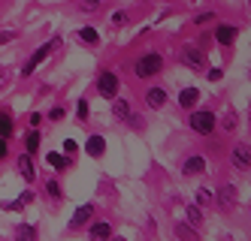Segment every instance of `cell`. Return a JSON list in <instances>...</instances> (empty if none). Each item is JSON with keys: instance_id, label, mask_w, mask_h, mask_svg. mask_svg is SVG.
I'll return each instance as SVG.
<instances>
[{"instance_id": "33", "label": "cell", "mask_w": 251, "mask_h": 241, "mask_svg": "<svg viewBox=\"0 0 251 241\" xmlns=\"http://www.w3.org/2000/svg\"><path fill=\"white\" fill-rule=\"evenodd\" d=\"M9 154V145H6V139H0V160H3Z\"/></svg>"}, {"instance_id": "15", "label": "cell", "mask_w": 251, "mask_h": 241, "mask_svg": "<svg viewBox=\"0 0 251 241\" xmlns=\"http://www.w3.org/2000/svg\"><path fill=\"white\" fill-rule=\"evenodd\" d=\"M112 238V226L109 223H94L91 226V241H109Z\"/></svg>"}, {"instance_id": "9", "label": "cell", "mask_w": 251, "mask_h": 241, "mask_svg": "<svg viewBox=\"0 0 251 241\" xmlns=\"http://www.w3.org/2000/svg\"><path fill=\"white\" fill-rule=\"evenodd\" d=\"M146 103H149L151 109H160V106L167 103V90H164V88H149V90H146Z\"/></svg>"}, {"instance_id": "7", "label": "cell", "mask_w": 251, "mask_h": 241, "mask_svg": "<svg viewBox=\"0 0 251 241\" xmlns=\"http://www.w3.org/2000/svg\"><path fill=\"white\" fill-rule=\"evenodd\" d=\"M91 217H94V205H79V208H76V214H73V220H70V226L79 229V226H85Z\"/></svg>"}, {"instance_id": "10", "label": "cell", "mask_w": 251, "mask_h": 241, "mask_svg": "<svg viewBox=\"0 0 251 241\" xmlns=\"http://www.w3.org/2000/svg\"><path fill=\"white\" fill-rule=\"evenodd\" d=\"M215 40H218L221 45H230L233 40H236V27H233V24H218V30H215Z\"/></svg>"}, {"instance_id": "8", "label": "cell", "mask_w": 251, "mask_h": 241, "mask_svg": "<svg viewBox=\"0 0 251 241\" xmlns=\"http://www.w3.org/2000/svg\"><path fill=\"white\" fill-rule=\"evenodd\" d=\"M19 175H22L25 181H33V178H37V169H33L30 154H22V157H19Z\"/></svg>"}, {"instance_id": "13", "label": "cell", "mask_w": 251, "mask_h": 241, "mask_svg": "<svg viewBox=\"0 0 251 241\" xmlns=\"http://www.w3.org/2000/svg\"><path fill=\"white\" fill-rule=\"evenodd\" d=\"M197 100H200V90H197V88H185L182 94H178V106H182V109H194Z\"/></svg>"}, {"instance_id": "24", "label": "cell", "mask_w": 251, "mask_h": 241, "mask_svg": "<svg viewBox=\"0 0 251 241\" xmlns=\"http://www.w3.org/2000/svg\"><path fill=\"white\" fill-rule=\"evenodd\" d=\"M25 148H27V154L40 148V133H37V130H33V133H27V139H25Z\"/></svg>"}, {"instance_id": "28", "label": "cell", "mask_w": 251, "mask_h": 241, "mask_svg": "<svg viewBox=\"0 0 251 241\" xmlns=\"http://www.w3.org/2000/svg\"><path fill=\"white\" fill-rule=\"evenodd\" d=\"M76 148H79V145H76L73 139H67V142H64V154H76Z\"/></svg>"}, {"instance_id": "19", "label": "cell", "mask_w": 251, "mask_h": 241, "mask_svg": "<svg viewBox=\"0 0 251 241\" xmlns=\"http://www.w3.org/2000/svg\"><path fill=\"white\" fill-rule=\"evenodd\" d=\"M176 235L182 238V241H197V229L188 226V223H176Z\"/></svg>"}, {"instance_id": "18", "label": "cell", "mask_w": 251, "mask_h": 241, "mask_svg": "<svg viewBox=\"0 0 251 241\" xmlns=\"http://www.w3.org/2000/svg\"><path fill=\"white\" fill-rule=\"evenodd\" d=\"M46 160H49L51 169H67V166H70V157H67V154H58V151H51Z\"/></svg>"}, {"instance_id": "31", "label": "cell", "mask_w": 251, "mask_h": 241, "mask_svg": "<svg viewBox=\"0 0 251 241\" xmlns=\"http://www.w3.org/2000/svg\"><path fill=\"white\" fill-rule=\"evenodd\" d=\"M206 22H215V12H203L200 18H197V24H206Z\"/></svg>"}, {"instance_id": "26", "label": "cell", "mask_w": 251, "mask_h": 241, "mask_svg": "<svg viewBox=\"0 0 251 241\" xmlns=\"http://www.w3.org/2000/svg\"><path fill=\"white\" fill-rule=\"evenodd\" d=\"M221 127H224V130H233V127H236V115H233V109H227V112H224Z\"/></svg>"}, {"instance_id": "5", "label": "cell", "mask_w": 251, "mask_h": 241, "mask_svg": "<svg viewBox=\"0 0 251 241\" xmlns=\"http://www.w3.org/2000/svg\"><path fill=\"white\" fill-rule=\"evenodd\" d=\"M97 90H100V97L112 100V97L118 94V79H115V72H100V79H97Z\"/></svg>"}, {"instance_id": "25", "label": "cell", "mask_w": 251, "mask_h": 241, "mask_svg": "<svg viewBox=\"0 0 251 241\" xmlns=\"http://www.w3.org/2000/svg\"><path fill=\"white\" fill-rule=\"evenodd\" d=\"M79 40H85V43H97L100 36H97L94 27H82V30H79Z\"/></svg>"}, {"instance_id": "12", "label": "cell", "mask_w": 251, "mask_h": 241, "mask_svg": "<svg viewBox=\"0 0 251 241\" xmlns=\"http://www.w3.org/2000/svg\"><path fill=\"white\" fill-rule=\"evenodd\" d=\"M218 202L224 208H233L236 205V187H233V184H224V187L218 190Z\"/></svg>"}, {"instance_id": "6", "label": "cell", "mask_w": 251, "mask_h": 241, "mask_svg": "<svg viewBox=\"0 0 251 241\" xmlns=\"http://www.w3.org/2000/svg\"><path fill=\"white\" fill-rule=\"evenodd\" d=\"M230 160L236 169H251V145H233Z\"/></svg>"}, {"instance_id": "22", "label": "cell", "mask_w": 251, "mask_h": 241, "mask_svg": "<svg viewBox=\"0 0 251 241\" xmlns=\"http://www.w3.org/2000/svg\"><path fill=\"white\" fill-rule=\"evenodd\" d=\"M30 199H33V193H25L22 199H15V202H6V205H3V208H6V211H19V208H25V205H27V202H30Z\"/></svg>"}, {"instance_id": "2", "label": "cell", "mask_w": 251, "mask_h": 241, "mask_svg": "<svg viewBox=\"0 0 251 241\" xmlns=\"http://www.w3.org/2000/svg\"><path fill=\"white\" fill-rule=\"evenodd\" d=\"M188 124H191V130H194V133H203V136H209L212 130H215V115L203 109V112H194Z\"/></svg>"}, {"instance_id": "32", "label": "cell", "mask_w": 251, "mask_h": 241, "mask_svg": "<svg viewBox=\"0 0 251 241\" xmlns=\"http://www.w3.org/2000/svg\"><path fill=\"white\" fill-rule=\"evenodd\" d=\"M49 196H61V187H58L55 181H49Z\"/></svg>"}, {"instance_id": "16", "label": "cell", "mask_w": 251, "mask_h": 241, "mask_svg": "<svg viewBox=\"0 0 251 241\" xmlns=\"http://www.w3.org/2000/svg\"><path fill=\"white\" fill-rule=\"evenodd\" d=\"M12 130H15L12 115H9V112H0V139H9V136H12Z\"/></svg>"}, {"instance_id": "11", "label": "cell", "mask_w": 251, "mask_h": 241, "mask_svg": "<svg viewBox=\"0 0 251 241\" xmlns=\"http://www.w3.org/2000/svg\"><path fill=\"white\" fill-rule=\"evenodd\" d=\"M182 172L185 175H200V172H206V160L203 157H188L185 166H182Z\"/></svg>"}, {"instance_id": "29", "label": "cell", "mask_w": 251, "mask_h": 241, "mask_svg": "<svg viewBox=\"0 0 251 241\" xmlns=\"http://www.w3.org/2000/svg\"><path fill=\"white\" fill-rule=\"evenodd\" d=\"M49 118H51V121H61V118H64V109H61V106H55V109L49 112Z\"/></svg>"}, {"instance_id": "3", "label": "cell", "mask_w": 251, "mask_h": 241, "mask_svg": "<svg viewBox=\"0 0 251 241\" xmlns=\"http://www.w3.org/2000/svg\"><path fill=\"white\" fill-rule=\"evenodd\" d=\"M58 45H61V40H49V43H46V45H43V48H40L37 54H33L30 61H27V66H25V72H22V76H30V72L37 69V66H40V64H43V61L49 58V54H51V51L58 48Z\"/></svg>"}, {"instance_id": "23", "label": "cell", "mask_w": 251, "mask_h": 241, "mask_svg": "<svg viewBox=\"0 0 251 241\" xmlns=\"http://www.w3.org/2000/svg\"><path fill=\"white\" fill-rule=\"evenodd\" d=\"M127 112H130L127 100H115V106H112V115H115V118H127Z\"/></svg>"}, {"instance_id": "1", "label": "cell", "mask_w": 251, "mask_h": 241, "mask_svg": "<svg viewBox=\"0 0 251 241\" xmlns=\"http://www.w3.org/2000/svg\"><path fill=\"white\" fill-rule=\"evenodd\" d=\"M160 66H164V58L151 51V54H142V58L136 61L133 72H136V79H151L154 72H160Z\"/></svg>"}, {"instance_id": "21", "label": "cell", "mask_w": 251, "mask_h": 241, "mask_svg": "<svg viewBox=\"0 0 251 241\" xmlns=\"http://www.w3.org/2000/svg\"><path fill=\"white\" fill-rule=\"evenodd\" d=\"M215 202V193L209 190V187H200L197 190V205H212Z\"/></svg>"}, {"instance_id": "14", "label": "cell", "mask_w": 251, "mask_h": 241, "mask_svg": "<svg viewBox=\"0 0 251 241\" xmlns=\"http://www.w3.org/2000/svg\"><path fill=\"white\" fill-rule=\"evenodd\" d=\"M85 151L91 154V157H100V154L106 151V139H103V136H91V139L85 142Z\"/></svg>"}, {"instance_id": "20", "label": "cell", "mask_w": 251, "mask_h": 241, "mask_svg": "<svg viewBox=\"0 0 251 241\" xmlns=\"http://www.w3.org/2000/svg\"><path fill=\"white\" fill-rule=\"evenodd\" d=\"M188 226H203V214H200V208H197V205H191L188 208Z\"/></svg>"}, {"instance_id": "34", "label": "cell", "mask_w": 251, "mask_h": 241, "mask_svg": "<svg viewBox=\"0 0 251 241\" xmlns=\"http://www.w3.org/2000/svg\"><path fill=\"white\" fill-rule=\"evenodd\" d=\"M40 121H43V115H37V112L30 115V127H33V130H37V124H40Z\"/></svg>"}, {"instance_id": "27", "label": "cell", "mask_w": 251, "mask_h": 241, "mask_svg": "<svg viewBox=\"0 0 251 241\" xmlns=\"http://www.w3.org/2000/svg\"><path fill=\"white\" fill-rule=\"evenodd\" d=\"M76 115H79V121H85V118H88V103H85V100L76 106Z\"/></svg>"}, {"instance_id": "17", "label": "cell", "mask_w": 251, "mask_h": 241, "mask_svg": "<svg viewBox=\"0 0 251 241\" xmlns=\"http://www.w3.org/2000/svg\"><path fill=\"white\" fill-rule=\"evenodd\" d=\"M15 241H37V229H33L30 223H22L19 229H15Z\"/></svg>"}, {"instance_id": "4", "label": "cell", "mask_w": 251, "mask_h": 241, "mask_svg": "<svg viewBox=\"0 0 251 241\" xmlns=\"http://www.w3.org/2000/svg\"><path fill=\"white\" fill-rule=\"evenodd\" d=\"M178 61H182L185 66H191V69H203V48L185 45L182 51H178Z\"/></svg>"}, {"instance_id": "30", "label": "cell", "mask_w": 251, "mask_h": 241, "mask_svg": "<svg viewBox=\"0 0 251 241\" xmlns=\"http://www.w3.org/2000/svg\"><path fill=\"white\" fill-rule=\"evenodd\" d=\"M124 22H127V12H115L112 15V24H124Z\"/></svg>"}]
</instances>
